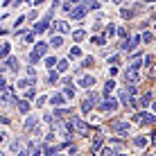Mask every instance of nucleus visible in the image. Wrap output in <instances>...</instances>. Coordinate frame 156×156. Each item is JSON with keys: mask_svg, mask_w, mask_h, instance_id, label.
<instances>
[{"mask_svg": "<svg viewBox=\"0 0 156 156\" xmlns=\"http://www.w3.org/2000/svg\"><path fill=\"white\" fill-rule=\"evenodd\" d=\"M55 30L59 32V34H68V32H70V25H68L66 20H57V23H55Z\"/></svg>", "mask_w": 156, "mask_h": 156, "instance_id": "5", "label": "nucleus"}, {"mask_svg": "<svg viewBox=\"0 0 156 156\" xmlns=\"http://www.w3.org/2000/svg\"><path fill=\"white\" fill-rule=\"evenodd\" d=\"M9 50H12V45H9V43H2V50H0V57H2V59H7Z\"/></svg>", "mask_w": 156, "mask_h": 156, "instance_id": "21", "label": "nucleus"}, {"mask_svg": "<svg viewBox=\"0 0 156 156\" xmlns=\"http://www.w3.org/2000/svg\"><path fill=\"white\" fill-rule=\"evenodd\" d=\"M149 102H152V93H145L143 98H140V106L145 109V106H149Z\"/></svg>", "mask_w": 156, "mask_h": 156, "instance_id": "18", "label": "nucleus"}, {"mask_svg": "<svg viewBox=\"0 0 156 156\" xmlns=\"http://www.w3.org/2000/svg\"><path fill=\"white\" fill-rule=\"evenodd\" d=\"M95 100H98V95H95V93H90L88 98L84 100V104H82V111H84V113H90V109L95 106Z\"/></svg>", "mask_w": 156, "mask_h": 156, "instance_id": "2", "label": "nucleus"}, {"mask_svg": "<svg viewBox=\"0 0 156 156\" xmlns=\"http://www.w3.org/2000/svg\"><path fill=\"white\" fill-rule=\"evenodd\" d=\"M147 143H149V140H147L145 136H138L136 140H133V145H136V147H140V149H143V147H147Z\"/></svg>", "mask_w": 156, "mask_h": 156, "instance_id": "14", "label": "nucleus"}, {"mask_svg": "<svg viewBox=\"0 0 156 156\" xmlns=\"http://www.w3.org/2000/svg\"><path fill=\"white\" fill-rule=\"evenodd\" d=\"M18 156H27V154H25V152H18Z\"/></svg>", "mask_w": 156, "mask_h": 156, "instance_id": "36", "label": "nucleus"}, {"mask_svg": "<svg viewBox=\"0 0 156 156\" xmlns=\"http://www.w3.org/2000/svg\"><path fill=\"white\" fill-rule=\"evenodd\" d=\"M84 7L86 9H100V2L98 0H84Z\"/></svg>", "mask_w": 156, "mask_h": 156, "instance_id": "15", "label": "nucleus"}, {"mask_svg": "<svg viewBox=\"0 0 156 156\" xmlns=\"http://www.w3.org/2000/svg\"><path fill=\"white\" fill-rule=\"evenodd\" d=\"M43 2H45V0H36V2H34V5H36V7H39V5H43Z\"/></svg>", "mask_w": 156, "mask_h": 156, "instance_id": "35", "label": "nucleus"}, {"mask_svg": "<svg viewBox=\"0 0 156 156\" xmlns=\"http://www.w3.org/2000/svg\"><path fill=\"white\" fill-rule=\"evenodd\" d=\"M34 127H39V120L32 115V118H27V122H25V129H27V131H32Z\"/></svg>", "mask_w": 156, "mask_h": 156, "instance_id": "12", "label": "nucleus"}, {"mask_svg": "<svg viewBox=\"0 0 156 156\" xmlns=\"http://www.w3.org/2000/svg\"><path fill=\"white\" fill-rule=\"evenodd\" d=\"M50 102H52V106H57V109H59V106H63V104H66V98L57 93V95H52V100H50Z\"/></svg>", "mask_w": 156, "mask_h": 156, "instance_id": "9", "label": "nucleus"}, {"mask_svg": "<svg viewBox=\"0 0 156 156\" xmlns=\"http://www.w3.org/2000/svg\"><path fill=\"white\" fill-rule=\"evenodd\" d=\"M45 30H48V18H43V20H39V23H36V27H34V34H43Z\"/></svg>", "mask_w": 156, "mask_h": 156, "instance_id": "10", "label": "nucleus"}, {"mask_svg": "<svg viewBox=\"0 0 156 156\" xmlns=\"http://www.w3.org/2000/svg\"><path fill=\"white\" fill-rule=\"evenodd\" d=\"M143 41H145V43H152V41H154V36L149 34V32H145V34H143Z\"/></svg>", "mask_w": 156, "mask_h": 156, "instance_id": "28", "label": "nucleus"}, {"mask_svg": "<svg viewBox=\"0 0 156 156\" xmlns=\"http://www.w3.org/2000/svg\"><path fill=\"white\" fill-rule=\"evenodd\" d=\"M111 129H113V131H118V133H122V136H127L131 127H129L127 122H118V120H115V122H111Z\"/></svg>", "mask_w": 156, "mask_h": 156, "instance_id": "3", "label": "nucleus"}, {"mask_svg": "<svg viewBox=\"0 0 156 156\" xmlns=\"http://www.w3.org/2000/svg\"><path fill=\"white\" fill-rule=\"evenodd\" d=\"M73 36H75V41H84V39H86V32H84V30H77Z\"/></svg>", "mask_w": 156, "mask_h": 156, "instance_id": "24", "label": "nucleus"}, {"mask_svg": "<svg viewBox=\"0 0 156 156\" xmlns=\"http://www.w3.org/2000/svg\"><path fill=\"white\" fill-rule=\"evenodd\" d=\"M118 156H127V154H118Z\"/></svg>", "mask_w": 156, "mask_h": 156, "instance_id": "40", "label": "nucleus"}, {"mask_svg": "<svg viewBox=\"0 0 156 156\" xmlns=\"http://www.w3.org/2000/svg\"><path fill=\"white\" fill-rule=\"evenodd\" d=\"M12 149H14V152H20V140H14L12 143Z\"/></svg>", "mask_w": 156, "mask_h": 156, "instance_id": "31", "label": "nucleus"}, {"mask_svg": "<svg viewBox=\"0 0 156 156\" xmlns=\"http://www.w3.org/2000/svg\"><path fill=\"white\" fill-rule=\"evenodd\" d=\"M154 109H156V102H154Z\"/></svg>", "mask_w": 156, "mask_h": 156, "instance_id": "41", "label": "nucleus"}, {"mask_svg": "<svg viewBox=\"0 0 156 156\" xmlns=\"http://www.w3.org/2000/svg\"><path fill=\"white\" fill-rule=\"evenodd\" d=\"M30 84H34V82H30V79H20V82H18V88H27Z\"/></svg>", "mask_w": 156, "mask_h": 156, "instance_id": "26", "label": "nucleus"}, {"mask_svg": "<svg viewBox=\"0 0 156 156\" xmlns=\"http://www.w3.org/2000/svg\"><path fill=\"white\" fill-rule=\"evenodd\" d=\"M115 34V25H106V36H113Z\"/></svg>", "mask_w": 156, "mask_h": 156, "instance_id": "27", "label": "nucleus"}, {"mask_svg": "<svg viewBox=\"0 0 156 156\" xmlns=\"http://www.w3.org/2000/svg\"><path fill=\"white\" fill-rule=\"evenodd\" d=\"M120 16H122L125 20H129V18H133V16H136V12H133V9H122Z\"/></svg>", "mask_w": 156, "mask_h": 156, "instance_id": "17", "label": "nucleus"}, {"mask_svg": "<svg viewBox=\"0 0 156 156\" xmlns=\"http://www.w3.org/2000/svg\"><path fill=\"white\" fill-rule=\"evenodd\" d=\"M16 106H18V111H20V113H30V102L18 100V102H16Z\"/></svg>", "mask_w": 156, "mask_h": 156, "instance_id": "11", "label": "nucleus"}, {"mask_svg": "<svg viewBox=\"0 0 156 156\" xmlns=\"http://www.w3.org/2000/svg\"><path fill=\"white\" fill-rule=\"evenodd\" d=\"M48 82H50V84H57V82H59V70H52L50 75H48Z\"/></svg>", "mask_w": 156, "mask_h": 156, "instance_id": "20", "label": "nucleus"}, {"mask_svg": "<svg viewBox=\"0 0 156 156\" xmlns=\"http://www.w3.org/2000/svg\"><path fill=\"white\" fill-rule=\"evenodd\" d=\"M70 16H73L75 20H82L84 16H86V7H75L73 12H70Z\"/></svg>", "mask_w": 156, "mask_h": 156, "instance_id": "7", "label": "nucleus"}, {"mask_svg": "<svg viewBox=\"0 0 156 156\" xmlns=\"http://www.w3.org/2000/svg\"><path fill=\"white\" fill-rule=\"evenodd\" d=\"M102 156H115V154H113V149H111V147H106V149H102Z\"/></svg>", "mask_w": 156, "mask_h": 156, "instance_id": "30", "label": "nucleus"}, {"mask_svg": "<svg viewBox=\"0 0 156 156\" xmlns=\"http://www.w3.org/2000/svg\"><path fill=\"white\" fill-rule=\"evenodd\" d=\"M113 88H115V82H113V79H109V82L104 84V95H106V98H109V93H111Z\"/></svg>", "mask_w": 156, "mask_h": 156, "instance_id": "16", "label": "nucleus"}, {"mask_svg": "<svg viewBox=\"0 0 156 156\" xmlns=\"http://www.w3.org/2000/svg\"><path fill=\"white\" fill-rule=\"evenodd\" d=\"M79 86H82V88H93L95 86V77H88V75H86V77L79 79Z\"/></svg>", "mask_w": 156, "mask_h": 156, "instance_id": "6", "label": "nucleus"}, {"mask_svg": "<svg viewBox=\"0 0 156 156\" xmlns=\"http://www.w3.org/2000/svg\"><path fill=\"white\" fill-rule=\"evenodd\" d=\"M113 2H122V0H113Z\"/></svg>", "mask_w": 156, "mask_h": 156, "instance_id": "39", "label": "nucleus"}, {"mask_svg": "<svg viewBox=\"0 0 156 156\" xmlns=\"http://www.w3.org/2000/svg\"><path fill=\"white\" fill-rule=\"evenodd\" d=\"M18 2H30V0H18Z\"/></svg>", "mask_w": 156, "mask_h": 156, "instance_id": "37", "label": "nucleus"}, {"mask_svg": "<svg viewBox=\"0 0 156 156\" xmlns=\"http://www.w3.org/2000/svg\"><path fill=\"white\" fill-rule=\"evenodd\" d=\"M145 2H154V0H145Z\"/></svg>", "mask_w": 156, "mask_h": 156, "instance_id": "38", "label": "nucleus"}, {"mask_svg": "<svg viewBox=\"0 0 156 156\" xmlns=\"http://www.w3.org/2000/svg\"><path fill=\"white\" fill-rule=\"evenodd\" d=\"M104 113H115V109H118V100L115 98H106V102H102V106H100Z\"/></svg>", "mask_w": 156, "mask_h": 156, "instance_id": "1", "label": "nucleus"}, {"mask_svg": "<svg viewBox=\"0 0 156 156\" xmlns=\"http://www.w3.org/2000/svg\"><path fill=\"white\" fill-rule=\"evenodd\" d=\"M43 104H45V95H41L39 102H36V106H43Z\"/></svg>", "mask_w": 156, "mask_h": 156, "instance_id": "32", "label": "nucleus"}, {"mask_svg": "<svg viewBox=\"0 0 156 156\" xmlns=\"http://www.w3.org/2000/svg\"><path fill=\"white\" fill-rule=\"evenodd\" d=\"M32 156H41V149H39V147H36V149H34V152H32Z\"/></svg>", "mask_w": 156, "mask_h": 156, "instance_id": "34", "label": "nucleus"}, {"mask_svg": "<svg viewBox=\"0 0 156 156\" xmlns=\"http://www.w3.org/2000/svg\"><path fill=\"white\" fill-rule=\"evenodd\" d=\"M102 143H104V138L102 136H93V145H90V152H100V147H102Z\"/></svg>", "mask_w": 156, "mask_h": 156, "instance_id": "8", "label": "nucleus"}, {"mask_svg": "<svg viewBox=\"0 0 156 156\" xmlns=\"http://www.w3.org/2000/svg\"><path fill=\"white\" fill-rule=\"evenodd\" d=\"M57 70H59V73H66V70H68V61H66V59H61V61H59Z\"/></svg>", "mask_w": 156, "mask_h": 156, "instance_id": "22", "label": "nucleus"}, {"mask_svg": "<svg viewBox=\"0 0 156 156\" xmlns=\"http://www.w3.org/2000/svg\"><path fill=\"white\" fill-rule=\"evenodd\" d=\"M125 79L129 82V86H136L138 84V70H133V68H129L125 73Z\"/></svg>", "mask_w": 156, "mask_h": 156, "instance_id": "4", "label": "nucleus"}, {"mask_svg": "<svg viewBox=\"0 0 156 156\" xmlns=\"http://www.w3.org/2000/svg\"><path fill=\"white\" fill-rule=\"evenodd\" d=\"M82 57V50L79 48H70V59H79Z\"/></svg>", "mask_w": 156, "mask_h": 156, "instance_id": "25", "label": "nucleus"}, {"mask_svg": "<svg viewBox=\"0 0 156 156\" xmlns=\"http://www.w3.org/2000/svg\"><path fill=\"white\" fill-rule=\"evenodd\" d=\"M36 55H39V57H43V55H45V52H48V43H36Z\"/></svg>", "mask_w": 156, "mask_h": 156, "instance_id": "13", "label": "nucleus"}, {"mask_svg": "<svg viewBox=\"0 0 156 156\" xmlns=\"http://www.w3.org/2000/svg\"><path fill=\"white\" fill-rule=\"evenodd\" d=\"M61 43H63L61 36H52V39H50V45L52 48H61Z\"/></svg>", "mask_w": 156, "mask_h": 156, "instance_id": "19", "label": "nucleus"}, {"mask_svg": "<svg viewBox=\"0 0 156 156\" xmlns=\"http://www.w3.org/2000/svg\"><path fill=\"white\" fill-rule=\"evenodd\" d=\"M149 77H154V79H156V66L152 68V70H149Z\"/></svg>", "mask_w": 156, "mask_h": 156, "instance_id": "33", "label": "nucleus"}, {"mask_svg": "<svg viewBox=\"0 0 156 156\" xmlns=\"http://www.w3.org/2000/svg\"><path fill=\"white\" fill-rule=\"evenodd\" d=\"M149 156H152V154H149Z\"/></svg>", "mask_w": 156, "mask_h": 156, "instance_id": "42", "label": "nucleus"}, {"mask_svg": "<svg viewBox=\"0 0 156 156\" xmlns=\"http://www.w3.org/2000/svg\"><path fill=\"white\" fill-rule=\"evenodd\" d=\"M45 66H48V68H55V66H59V61H57L55 57H48V59H45Z\"/></svg>", "mask_w": 156, "mask_h": 156, "instance_id": "23", "label": "nucleus"}, {"mask_svg": "<svg viewBox=\"0 0 156 156\" xmlns=\"http://www.w3.org/2000/svg\"><path fill=\"white\" fill-rule=\"evenodd\" d=\"M93 63H95V59H93V57H86V59H84V66H86V68L93 66Z\"/></svg>", "mask_w": 156, "mask_h": 156, "instance_id": "29", "label": "nucleus"}]
</instances>
